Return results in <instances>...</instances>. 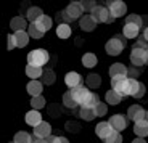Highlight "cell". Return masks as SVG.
Segmentation results:
<instances>
[{"label": "cell", "instance_id": "484cf974", "mask_svg": "<svg viewBox=\"0 0 148 143\" xmlns=\"http://www.w3.org/2000/svg\"><path fill=\"white\" fill-rule=\"evenodd\" d=\"M71 34H73V29H71V26L66 24V23H61V24L56 26V36L60 37V39H69Z\"/></svg>", "mask_w": 148, "mask_h": 143}, {"label": "cell", "instance_id": "f6af8a7d", "mask_svg": "<svg viewBox=\"0 0 148 143\" xmlns=\"http://www.w3.org/2000/svg\"><path fill=\"white\" fill-rule=\"evenodd\" d=\"M32 143H48V140L47 138H36V137H34Z\"/></svg>", "mask_w": 148, "mask_h": 143}, {"label": "cell", "instance_id": "7bdbcfd3", "mask_svg": "<svg viewBox=\"0 0 148 143\" xmlns=\"http://www.w3.org/2000/svg\"><path fill=\"white\" fill-rule=\"evenodd\" d=\"M50 116H52V118H55V116H60V109L56 106H52L50 108Z\"/></svg>", "mask_w": 148, "mask_h": 143}, {"label": "cell", "instance_id": "8fae6325", "mask_svg": "<svg viewBox=\"0 0 148 143\" xmlns=\"http://www.w3.org/2000/svg\"><path fill=\"white\" fill-rule=\"evenodd\" d=\"M64 13H66V15L69 16V18L73 19V21H74V19L82 18V13H84V7H82V2H71V3L66 7Z\"/></svg>", "mask_w": 148, "mask_h": 143}, {"label": "cell", "instance_id": "d6a6232c", "mask_svg": "<svg viewBox=\"0 0 148 143\" xmlns=\"http://www.w3.org/2000/svg\"><path fill=\"white\" fill-rule=\"evenodd\" d=\"M45 105H47V101H45L44 95H40V96H34V98L31 100V109L40 111L42 108H45Z\"/></svg>", "mask_w": 148, "mask_h": 143}, {"label": "cell", "instance_id": "f1b7e54d", "mask_svg": "<svg viewBox=\"0 0 148 143\" xmlns=\"http://www.w3.org/2000/svg\"><path fill=\"white\" fill-rule=\"evenodd\" d=\"M85 85L89 88H98L101 85V77L100 74H89L85 79Z\"/></svg>", "mask_w": 148, "mask_h": 143}, {"label": "cell", "instance_id": "ab89813d", "mask_svg": "<svg viewBox=\"0 0 148 143\" xmlns=\"http://www.w3.org/2000/svg\"><path fill=\"white\" fill-rule=\"evenodd\" d=\"M140 74L142 73L135 66H130L129 69H127V77H129V79H137V81H138V76H140Z\"/></svg>", "mask_w": 148, "mask_h": 143}, {"label": "cell", "instance_id": "8992f818", "mask_svg": "<svg viewBox=\"0 0 148 143\" xmlns=\"http://www.w3.org/2000/svg\"><path fill=\"white\" fill-rule=\"evenodd\" d=\"M90 15L93 16V19H95L97 23H103V24H111V23L114 21V18L110 15V10H108V7H98L97 5L95 10L90 13Z\"/></svg>", "mask_w": 148, "mask_h": 143}, {"label": "cell", "instance_id": "3957f363", "mask_svg": "<svg viewBox=\"0 0 148 143\" xmlns=\"http://www.w3.org/2000/svg\"><path fill=\"white\" fill-rule=\"evenodd\" d=\"M129 77H111V88L121 96H129Z\"/></svg>", "mask_w": 148, "mask_h": 143}, {"label": "cell", "instance_id": "836d02e7", "mask_svg": "<svg viewBox=\"0 0 148 143\" xmlns=\"http://www.w3.org/2000/svg\"><path fill=\"white\" fill-rule=\"evenodd\" d=\"M126 24L138 26V27L142 29V26H143V18H142L140 15H135V13H132V15H127V18H126Z\"/></svg>", "mask_w": 148, "mask_h": 143}, {"label": "cell", "instance_id": "5bb4252c", "mask_svg": "<svg viewBox=\"0 0 148 143\" xmlns=\"http://www.w3.org/2000/svg\"><path fill=\"white\" fill-rule=\"evenodd\" d=\"M97 24H98V23L93 19L92 15H84L81 18V21H79V27H81L84 32H92V31H95Z\"/></svg>", "mask_w": 148, "mask_h": 143}, {"label": "cell", "instance_id": "ffe728a7", "mask_svg": "<svg viewBox=\"0 0 148 143\" xmlns=\"http://www.w3.org/2000/svg\"><path fill=\"white\" fill-rule=\"evenodd\" d=\"M134 133H135V137L147 138V137H148V121H137V122H134Z\"/></svg>", "mask_w": 148, "mask_h": 143}, {"label": "cell", "instance_id": "52a82bcc", "mask_svg": "<svg viewBox=\"0 0 148 143\" xmlns=\"http://www.w3.org/2000/svg\"><path fill=\"white\" fill-rule=\"evenodd\" d=\"M73 92V96L74 100H76V103H77V106H85V103H87V100L90 98V95H92V92H90L89 87H76L71 90Z\"/></svg>", "mask_w": 148, "mask_h": 143}, {"label": "cell", "instance_id": "bcb514c9", "mask_svg": "<svg viewBox=\"0 0 148 143\" xmlns=\"http://www.w3.org/2000/svg\"><path fill=\"white\" fill-rule=\"evenodd\" d=\"M130 143H147V140H145V138H140V137H137V138H134Z\"/></svg>", "mask_w": 148, "mask_h": 143}, {"label": "cell", "instance_id": "ac0fdd59", "mask_svg": "<svg viewBox=\"0 0 148 143\" xmlns=\"http://www.w3.org/2000/svg\"><path fill=\"white\" fill-rule=\"evenodd\" d=\"M24 121H26V124L31 125V127H37V125L42 122V114L37 109H29L26 113V116H24Z\"/></svg>", "mask_w": 148, "mask_h": 143}, {"label": "cell", "instance_id": "7c38bea8", "mask_svg": "<svg viewBox=\"0 0 148 143\" xmlns=\"http://www.w3.org/2000/svg\"><path fill=\"white\" fill-rule=\"evenodd\" d=\"M113 132H114V129L111 127V124L108 121L98 122V124H97V127H95V133H97V137H98L101 142H103L105 138H108V137H110Z\"/></svg>", "mask_w": 148, "mask_h": 143}, {"label": "cell", "instance_id": "603a6c76", "mask_svg": "<svg viewBox=\"0 0 148 143\" xmlns=\"http://www.w3.org/2000/svg\"><path fill=\"white\" fill-rule=\"evenodd\" d=\"M44 10H42L40 7H29L26 10V19L31 23H36L37 19L40 18V16H44Z\"/></svg>", "mask_w": 148, "mask_h": 143}, {"label": "cell", "instance_id": "4fadbf2b", "mask_svg": "<svg viewBox=\"0 0 148 143\" xmlns=\"http://www.w3.org/2000/svg\"><path fill=\"white\" fill-rule=\"evenodd\" d=\"M36 138H48L52 135V125L48 124L47 121H42L40 124L34 127V133H32Z\"/></svg>", "mask_w": 148, "mask_h": 143}, {"label": "cell", "instance_id": "681fc988", "mask_svg": "<svg viewBox=\"0 0 148 143\" xmlns=\"http://www.w3.org/2000/svg\"><path fill=\"white\" fill-rule=\"evenodd\" d=\"M10 143H15V142H13V140H11V142H10Z\"/></svg>", "mask_w": 148, "mask_h": 143}, {"label": "cell", "instance_id": "d590c367", "mask_svg": "<svg viewBox=\"0 0 148 143\" xmlns=\"http://www.w3.org/2000/svg\"><path fill=\"white\" fill-rule=\"evenodd\" d=\"M27 34H29L31 39H42V37H44V34L37 29L34 23H31V24H29V27H27Z\"/></svg>", "mask_w": 148, "mask_h": 143}, {"label": "cell", "instance_id": "74e56055", "mask_svg": "<svg viewBox=\"0 0 148 143\" xmlns=\"http://www.w3.org/2000/svg\"><path fill=\"white\" fill-rule=\"evenodd\" d=\"M100 101H101L100 96L97 95V93H93V92H92V95H90V98H89V100H87V103H85V106H84V108H95Z\"/></svg>", "mask_w": 148, "mask_h": 143}, {"label": "cell", "instance_id": "d4e9b609", "mask_svg": "<svg viewBox=\"0 0 148 143\" xmlns=\"http://www.w3.org/2000/svg\"><path fill=\"white\" fill-rule=\"evenodd\" d=\"M122 98H124V96H121L118 92H114L113 88L105 93V103H106V105H113V106H116V105H119V103L122 101Z\"/></svg>", "mask_w": 148, "mask_h": 143}, {"label": "cell", "instance_id": "6da1fadb", "mask_svg": "<svg viewBox=\"0 0 148 143\" xmlns=\"http://www.w3.org/2000/svg\"><path fill=\"white\" fill-rule=\"evenodd\" d=\"M50 61V53L44 48H34L27 53V64L37 68H44Z\"/></svg>", "mask_w": 148, "mask_h": 143}, {"label": "cell", "instance_id": "4dcf8cb0", "mask_svg": "<svg viewBox=\"0 0 148 143\" xmlns=\"http://www.w3.org/2000/svg\"><path fill=\"white\" fill-rule=\"evenodd\" d=\"M63 105L66 108H69V109H74V108H77V103H76V100H74V96H73V92L71 90H68V92H64L63 93Z\"/></svg>", "mask_w": 148, "mask_h": 143}, {"label": "cell", "instance_id": "f546056e", "mask_svg": "<svg viewBox=\"0 0 148 143\" xmlns=\"http://www.w3.org/2000/svg\"><path fill=\"white\" fill-rule=\"evenodd\" d=\"M79 116H81V119H84V121H87V122L93 121V119L97 118L95 109H93V108H84V106L79 109Z\"/></svg>", "mask_w": 148, "mask_h": 143}, {"label": "cell", "instance_id": "4316f807", "mask_svg": "<svg viewBox=\"0 0 148 143\" xmlns=\"http://www.w3.org/2000/svg\"><path fill=\"white\" fill-rule=\"evenodd\" d=\"M15 39H16V45L18 48H24L27 44H29V34L27 31H19V32H15Z\"/></svg>", "mask_w": 148, "mask_h": 143}, {"label": "cell", "instance_id": "7402d4cb", "mask_svg": "<svg viewBox=\"0 0 148 143\" xmlns=\"http://www.w3.org/2000/svg\"><path fill=\"white\" fill-rule=\"evenodd\" d=\"M44 68H37V66H31V64H26V69H24V73H26V76L29 77L31 81H39V77L44 76Z\"/></svg>", "mask_w": 148, "mask_h": 143}, {"label": "cell", "instance_id": "9a60e30c", "mask_svg": "<svg viewBox=\"0 0 148 143\" xmlns=\"http://www.w3.org/2000/svg\"><path fill=\"white\" fill-rule=\"evenodd\" d=\"M26 92L32 98L34 96H40L42 92H44V84H42V81H29L26 85Z\"/></svg>", "mask_w": 148, "mask_h": 143}, {"label": "cell", "instance_id": "e575fe53", "mask_svg": "<svg viewBox=\"0 0 148 143\" xmlns=\"http://www.w3.org/2000/svg\"><path fill=\"white\" fill-rule=\"evenodd\" d=\"M93 109H95L97 118H103V116H106V113H108V105L105 101H100L95 108H93Z\"/></svg>", "mask_w": 148, "mask_h": 143}, {"label": "cell", "instance_id": "83f0119b", "mask_svg": "<svg viewBox=\"0 0 148 143\" xmlns=\"http://www.w3.org/2000/svg\"><path fill=\"white\" fill-rule=\"evenodd\" d=\"M32 140H34V135L24 132V130L16 132L15 137H13V142H15V143H32Z\"/></svg>", "mask_w": 148, "mask_h": 143}, {"label": "cell", "instance_id": "8d00e7d4", "mask_svg": "<svg viewBox=\"0 0 148 143\" xmlns=\"http://www.w3.org/2000/svg\"><path fill=\"white\" fill-rule=\"evenodd\" d=\"M103 143H122V135L119 132H113L111 133L110 137H108V138H105L103 140Z\"/></svg>", "mask_w": 148, "mask_h": 143}, {"label": "cell", "instance_id": "ba28073f", "mask_svg": "<svg viewBox=\"0 0 148 143\" xmlns=\"http://www.w3.org/2000/svg\"><path fill=\"white\" fill-rule=\"evenodd\" d=\"M145 116H147V111L140 105H132V106L127 108V119L129 121H132V122L145 121Z\"/></svg>", "mask_w": 148, "mask_h": 143}, {"label": "cell", "instance_id": "ee69618b", "mask_svg": "<svg viewBox=\"0 0 148 143\" xmlns=\"http://www.w3.org/2000/svg\"><path fill=\"white\" fill-rule=\"evenodd\" d=\"M142 39H143L145 42H148V26L143 27V31H142Z\"/></svg>", "mask_w": 148, "mask_h": 143}, {"label": "cell", "instance_id": "60d3db41", "mask_svg": "<svg viewBox=\"0 0 148 143\" xmlns=\"http://www.w3.org/2000/svg\"><path fill=\"white\" fill-rule=\"evenodd\" d=\"M82 7H84V11H90V13H92V11L95 10L97 3L92 2V0H85V2H82Z\"/></svg>", "mask_w": 148, "mask_h": 143}, {"label": "cell", "instance_id": "30bf717a", "mask_svg": "<svg viewBox=\"0 0 148 143\" xmlns=\"http://www.w3.org/2000/svg\"><path fill=\"white\" fill-rule=\"evenodd\" d=\"M108 122H110L111 127L119 133L127 129V116H122V114H113V116L108 119Z\"/></svg>", "mask_w": 148, "mask_h": 143}, {"label": "cell", "instance_id": "7a4b0ae2", "mask_svg": "<svg viewBox=\"0 0 148 143\" xmlns=\"http://www.w3.org/2000/svg\"><path fill=\"white\" fill-rule=\"evenodd\" d=\"M124 48H126V37L119 36V34L114 37H111L110 40H106V44H105V51H106L110 56L121 55Z\"/></svg>", "mask_w": 148, "mask_h": 143}, {"label": "cell", "instance_id": "b9f144b4", "mask_svg": "<svg viewBox=\"0 0 148 143\" xmlns=\"http://www.w3.org/2000/svg\"><path fill=\"white\" fill-rule=\"evenodd\" d=\"M145 93H147V88H145V84H143V82H140V85H138V90H137V93L134 95V98L140 100V98H143V96H145Z\"/></svg>", "mask_w": 148, "mask_h": 143}, {"label": "cell", "instance_id": "cb8c5ba5", "mask_svg": "<svg viewBox=\"0 0 148 143\" xmlns=\"http://www.w3.org/2000/svg\"><path fill=\"white\" fill-rule=\"evenodd\" d=\"M138 34H140V27L134 24H124L122 27V36L126 39H137Z\"/></svg>", "mask_w": 148, "mask_h": 143}, {"label": "cell", "instance_id": "5b68a950", "mask_svg": "<svg viewBox=\"0 0 148 143\" xmlns=\"http://www.w3.org/2000/svg\"><path fill=\"white\" fill-rule=\"evenodd\" d=\"M145 55H147V50L140 45H134L132 50H130V63L132 66L135 68H140V66H145Z\"/></svg>", "mask_w": 148, "mask_h": 143}, {"label": "cell", "instance_id": "1f68e13d", "mask_svg": "<svg viewBox=\"0 0 148 143\" xmlns=\"http://www.w3.org/2000/svg\"><path fill=\"white\" fill-rule=\"evenodd\" d=\"M40 79H42V84L44 85H52V84H55V81H56V74L53 69H45L44 76H42Z\"/></svg>", "mask_w": 148, "mask_h": 143}, {"label": "cell", "instance_id": "f35d334b", "mask_svg": "<svg viewBox=\"0 0 148 143\" xmlns=\"http://www.w3.org/2000/svg\"><path fill=\"white\" fill-rule=\"evenodd\" d=\"M7 48H8V50H15V48H18L15 34H8V36H7Z\"/></svg>", "mask_w": 148, "mask_h": 143}, {"label": "cell", "instance_id": "c3c4849f", "mask_svg": "<svg viewBox=\"0 0 148 143\" xmlns=\"http://www.w3.org/2000/svg\"><path fill=\"white\" fill-rule=\"evenodd\" d=\"M145 64L148 66V50H147V55H145Z\"/></svg>", "mask_w": 148, "mask_h": 143}, {"label": "cell", "instance_id": "d6986e66", "mask_svg": "<svg viewBox=\"0 0 148 143\" xmlns=\"http://www.w3.org/2000/svg\"><path fill=\"white\" fill-rule=\"evenodd\" d=\"M127 69L129 68L124 66L122 63H113L110 66V76L111 77H127Z\"/></svg>", "mask_w": 148, "mask_h": 143}, {"label": "cell", "instance_id": "2e32d148", "mask_svg": "<svg viewBox=\"0 0 148 143\" xmlns=\"http://www.w3.org/2000/svg\"><path fill=\"white\" fill-rule=\"evenodd\" d=\"M10 27L13 31V34L19 32V31H27V19L24 16H15L10 21Z\"/></svg>", "mask_w": 148, "mask_h": 143}, {"label": "cell", "instance_id": "9c48e42d", "mask_svg": "<svg viewBox=\"0 0 148 143\" xmlns=\"http://www.w3.org/2000/svg\"><path fill=\"white\" fill-rule=\"evenodd\" d=\"M82 82H84L82 76L79 73H76V71H69V73L64 74V84H66V87H69V90H73L76 87H81Z\"/></svg>", "mask_w": 148, "mask_h": 143}, {"label": "cell", "instance_id": "7dc6e473", "mask_svg": "<svg viewBox=\"0 0 148 143\" xmlns=\"http://www.w3.org/2000/svg\"><path fill=\"white\" fill-rule=\"evenodd\" d=\"M61 143H69V140H68L66 137H61Z\"/></svg>", "mask_w": 148, "mask_h": 143}, {"label": "cell", "instance_id": "277c9868", "mask_svg": "<svg viewBox=\"0 0 148 143\" xmlns=\"http://www.w3.org/2000/svg\"><path fill=\"white\" fill-rule=\"evenodd\" d=\"M106 7H108V10H110V15L113 16L114 19L122 18V16L127 15V5H126V2H122V0H113V2H108Z\"/></svg>", "mask_w": 148, "mask_h": 143}, {"label": "cell", "instance_id": "44dd1931", "mask_svg": "<svg viewBox=\"0 0 148 143\" xmlns=\"http://www.w3.org/2000/svg\"><path fill=\"white\" fill-rule=\"evenodd\" d=\"M82 66L87 68V69H92V68L97 66V63H98V58H97L95 53H92V51H87V53H84L82 55Z\"/></svg>", "mask_w": 148, "mask_h": 143}, {"label": "cell", "instance_id": "e0dca14e", "mask_svg": "<svg viewBox=\"0 0 148 143\" xmlns=\"http://www.w3.org/2000/svg\"><path fill=\"white\" fill-rule=\"evenodd\" d=\"M34 24H36V27L40 31L42 34H45L47 31H50L53 27V19L50 18L48 15H44V16H40V18L37 19Z\"/></svg>", "mask_w": 148, "mask_h": 143}]
</instances>
